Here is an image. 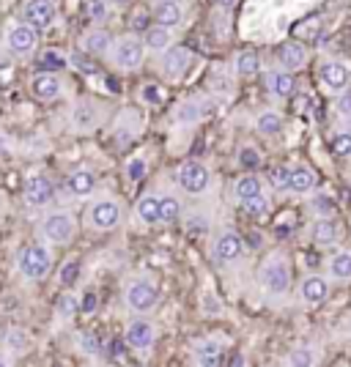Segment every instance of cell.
<instances>
[{
  "label": "cell",
  "instance_id": "cell-13",
  "mask_svg": "<svg viewBox=\"0 0 351 367\" xmlns=\"http://www.w3.org/2000/svg\"><path fill=\"white\" fill-rule=\"evenodd\" d=\"M52 194H55V186H52V181H49L47 176H30V179L25 181V200H27V205H33V208L47 205V203L52 200Z\"/></svg>",
  "mask_w": 351,
  "mask_h": 367
},
{
  "label": "cell",
  "instance_id": "cell-49",
  "mask_svg": "<svg viewBox=\"0 0 351 367\" xmlns=\"http://www.w3.org/2000/svg\"><path fill=\"white\" fill-rule=\"evenodd\" d=\"M80 310L82 313H93L96 310V293H85V299L80 302Z\"/></svg>",
  "mask_w": 351,
  "mask_h": 367
},
{
  "label": "cell",
  "instance_id": "cell-50",
  "mask_svg": "<svg viewBox=\"0 0 351 367\" xmlns=\"http://www.w3.org/2000/svg\"><path fill=\"white\" fill-rule=\"evenodd\" d=\"M8 343H14L16 348H22V346H25V335H22V329H14V332L8 335Z\"/></svg>",
  "mask_w": 351,
  "mask_h": 367
},
{
  "label": "cell",
  "instance_id": "cell-38",
  "mask_svg": "<svg viewBox=\"0 0 351 367\" xmlns=\"http://www.w3.org/2000/svg\"><path fill=\"white\" fill-rule=\"evenodd\" d=\"M85 14L93 22H104L110 14V3L107 0H85Z\"/></svg>",
  "mask_w": 351,
  "mask_h": 367
},
{
  "label": "cell",
  "instance_id": "cell-25",
  "mask_svg": "<svg viewBox=\"0 0 351 367\" xmlns=\"http://www.w3.org/2000/svg\"><path fill=\"white\" fill-rule=\"evenodd\" d=\"M288 189L297 192V194H308L316 189V173L310 168H291V181Z\"/></svg>",
  "mask_w": 351,
  "mask_h": 367
},
{
  "label": "cell",
  "instance_id": "cell-48",
  "mask_svg": "<svg viewBox=\"0 0 351 367\" xmlns=\"http://www.w3.org/2000/svg\"><path fill=\"white\" fill-rule=\"evenodd\" d=\"M338 110H341V115L351 118V93H343V91H341V102H338Z\"/></svg>",
  "mask_w": 351,
  "mask_h": 367
},
{
  "label": "cell",
  "instance_id": "cell-46",
  "mask_svg": "<svg viewBox=\"0 0 351 367\" xmlns=\"http://www.w3.org/2000/svg\"><path fill=\"white\" fill-rule=\"evenodd\" d=\"M206 227H209V219H206L203 214H201V216H198V214H192V216L187 219V233H192V236H195V233H198V236H201V233H206Z\"/></svg>",
  "mask_w": 351,
  "mask_h": 367
},
{
  "label": "cell",
  "instance_id": "cell-32",
  "mask_svg": "<svg viewBox=\"0 0 351 367\" xmlns=\"http://www.w3.org/2000/svg\"><path fill=\"white\" fill-rule=\"evenodd\" d=\"M319 362V351L310 348V346H297L291 354H288V365L294 367H313Z\"/></svg>",
  "mask_w": 351,
  "mask_h": 367
},
{
  "label": "cell",
  "instance_id": "cell-33",
  "mask_svg": "<svg viewBox=\"0 0 351 367\" xmlns=\"http://www.w3.org/2000/svg\"><path fill=\"white\" fill-rule=\"evenodd\" d=\"M179 216H181V203H179L173 194L159 197V222L170 225V222H176Z\"/></svg>",
  "mask_w": 351,
  "mask_h": 367
},
{
  "label": "cell",
  "instance_id": "cell-43",
  "mask_svg": "<svg viewBox=\"0 0 351 367\" xmlns=\"http://www.w3.org/2000/svg\"><path fill=\"white\" fill-rule=\"evenodd\" d=\"M332 151L338 157H351V132H338L332 137Z\"/></svg>",
  "mask_w": 351,
  "mask_h": 367
},
{
  "label": "cell",
  "instance_id": "cell-27",
  "mask_svg": "<svg viewBox=\"0 0 351 367\" xmlns=\"http://www.w3.org/2000/svg\"><path fill=\"white\" fill-rule=\"evenodd\" d=\"M258 192H264V186H261V179H256V176H242L234 181V200L236 203H245L247 197H253Z\"/></svg>",
  "mask_w": 351,
  "mask_h": 367
},
{
  "label": "cell",
  "instance_id": "cell-10",
  "mask_svg": "<svg viewBox=\"0 0 351 367\" xmlns=\"http://www.w3.org/2000/svg\"><path fill=\"white\" fill-rule=\"evenodd\" d=\"M55 19V5L52 0H25L22 5V22L36 27V30H47Z\"/></svg>",
  "mask_w": 351,
  "mask_h": 367
},
{
  "label": "cell",
  "instance_id": "cell-40",
  "mask_svg": "<svg viewBox=\"0 0 351 367\" xmlns=\"http://www.w3.org/2000/svg\"><path fill=\"white\" fill-rule=\"evenodd\" d=\"M140 99H143V104H148V107H159L162 102H165V93H162V88L159 85H143L140 88Z\"/></svg>",
  "mask_w": 351,
  "mask_h": 367
},
{
  "label": "cell",
  "instance_id": "cell-42",
  "mask_svg": "<svg viewBox=\"0 0 351 367\" xmlns=\"http://www.w3.org/2000/svg\"><path fill=\"white\" fill-rule=\"evenodd\" d=\"M77 310H80V302H77L71 293H66V296L58 299V315H60V318H71Z\"/></svg>",
  "mask_w": 351,
  "mask_h": 367
},
{
  "label": "cell",
  "instance_id": "cell-31",
  "mask_svg": "<svg viewBox=\"0 0 351 367\" xmlns=\"http://www.w3.org/2000/svg\"><path fill=\"white\" fill-rule=\"evenodd\" d=\"M256 129H258L261 135H280L283 118H280L275 110H264V113L258 115V121H256Z\"/></svg>",
  "mask_w": 351,
  "mask_h": 367
},
{
  "label": "cell",
  "instance_id": "cell-28",
  "mask_svg": "<svg viewBox=\"0 0 351 367\" xmlns=\"http://www.w3.org/2000/svg\"><path fill=\"white\" fill-rule=\"evenodd\" d=\"M330 277H332V280H341V282L351 280V252L349 249H341V252L332 255V260H330Z\"/></svg>",
  "mask_w": 351,
  "mask_h": 367
},
{
  "label": "cell",
  "instance_id": "cell-6",
  "mask_svg": "<svg viewBox=\"0 0 351 367\" xmlns=\"http://www.w3.org/2000/svg\"><path fill=\"white\" fill-rule=\"evenodd\" d=\"M85 219H88V225L93 230H102V233L104 230H113V227L121 225V205L113 197H99V200L91 203Z\"/></svg>",
  "mask_w": 351,
  "mask_h": 367
},
{
  "label": "cell",
  "instance_id": "cell-53",
  "mask_svg": "<svg viewBox=\"0 0 351 367\" xmlns=\"http://www.w3.org/2000/svg\"><path fill=\"white\" fill-rule=\"evenodd\" d=\"M3 365H5V362H3V359H0V367H3Z\"/></svg>",
  "mask_w": 351,
  "mask_h": 367
},
{
  "label": "cell",
  "instance_id": "cell-19",
  "mask_svg": "<svg viewBox=\"0 0 351 367\" xmlns=\"http://www.w3.org/2000/svg\"><path fill=\"white\" fill-rule=\"evenodd\" d=\"M80 47H82V52H88V55H107L110 47H113V38H110L107 30L93 27V30H88V33L82 36Z\"/></svg>",
  "mask_w": 351,
  "mask_h": 367
},
{
  "label": "cell",
  "instance_id": "cell-41",
  "mask_svg": "<svg viewBox=\"0 0 351 367\" xmlns=\"http://www.w3.org/2000/svg\"><path fill=\"white\" fill-rule=\"evenodd\" d=\"M310 205H313V211H316V214H319V216H335V211H338V208H335V203H332V197H330V194H316V197H313V203H310Z\"/></svg>",
  "mask_w": 351,
  "mask_h": 367
},
{
  "label": "cell",
  "instance_id": "cell-37",
  "mask_svg": "<svg viewBox=\"0 0 351 367\" xmlns=\"http://www.w3.org/2000/svg\"><path fill=\"white\" fill-rule=\"evenodd\" d=\"M261 154H258V148L256 146H245L242 151H239V165L245 168V170H258L261 168Z\"/></svg>",
  "mask_w": 351,
  "mask_h": 367
},
{
  "label": "cell",
  "instance_id": "cell-52",
  "mask_svg": "<svg viewBox=\"0 0 351 367\" xmlns=\"http://www.w3.org/2000/svg\"><path fill=\"white\" fill-rule=\"evenodd\" d=\"M107 3H110V5H126L129 0H107Z\"/></svg>",
  "mask_w": 351,
  "mask_h": 367
},
{
  "label": "cell",
  "instance_id": "cell-16",
  "mask_svg": "<svg viewBox=\"0 0 351 367\" xmlns=\"http://www.w3.org/2000/svg\"><path fill=\"white\" fill-rule=\"evenodd\" d=\"M299 296H302L305 304H321V302H327V296H330V282H327L324 277H319V274H310V277L302 280Z\"/></svg>",
  "mask_w": 351,
  "mask_h": 367
},
{
  "label": "cell",
  "instance_id": "cell-24",
  "mask_svg": "<svg viewBox=\"0 0 351 367\" xmlns=\"http://www.w3.org/2000/svg\"><path fill=\"white\" fill-rule=\"evenodd\" d=\"M66 186H69V192H71V194L85 197V194H91V192H93V186H96V176H93L91 170H74V173H69Z\"/></svg>",
  "mask_w": 351,
  "mask_h": 367
},
{
  "label": "cell",
  "instance_id": "cell-34",
  "mask_svg": "<svg viewBox=\"0 0 351 367\" xmlns=\"http://www.w3.org/2000/svg\"><path fill=\"white\" fill-rule=\"evenodd\" d=\"M242 205V211L245 214H250V216H267L269 214V200L264 197V192H258V194H253V197H247L245 203H239Z\"/></svg>",
  "mask_w": 351,
  "mask_h": 367
},
{
  "label": "cell",
  "instance_id": "cell-39",
  "mask_svg": "<svg viewBox=\"0 0 351 367\" xmlns=\"http://www.w3.org/2000/svg\"><path fill=\"white\" fill-rule=\"evenodd\" d=\"M288 181H291V168L278 165V168L269 170V184H272L278 192H286V189H288Z\"/></svg>",
  "mask_w": 351,
  "mask_h": 367
},
{
  "label": "cell",
  "instance_id": "cell-15",
  "mask_svg": "<svg viewBox=\"0 0 351 367\" xmlns=\"http://www.w3.org/2000/svg\"><path fill=\"white\" fill-rule=\"evenodd\" d=\"M30 91H33V96L38 99V102H52V99H58L60 96V91H63V82L52 74V71H44V74H38V77H33V82H30Z\"/></svg>",
  "mask_w": 351,
  "mask_h": 367
},
{
  "label": "cell",
  "instance_id": "cell-11",
  "mask_svg": "<svg viewBox=\"0 0 351 367\" xmlns=\"http://www.w3.org/2000/svg\"><path fill=\"white\" fill-rule=\"evenodd\" d=\"M5 47L14 55H30L38 47V30L22 22V25H16V27H11L5 33Z\"/></svg>",
  "mask_w": 351,
  "mask_h": 367
},
{
  "label": "cell",
  "instance_id": "cell-30",
  "mask_svg": "<svg viewBox=\"0 0 351 367\" xmlns=\"http://www.w3.org/2000/svg\"><path fill=\"white\" fill-rule=\"evenodd\" d=\"M258 69H261V60H258L256 49H242L236 55V74L239 77H253V74H258Z\"/></svg>",
  "mask_w": 351,
  "mask_h": 367
},
{
  "label": "cell",
  "instance_id": "cell-29",
  "mask_svg": "<svg viewBox=\"0 0 351 367\" xmlns=\"http://www.w3.org/2000/svg\"><path fill=\"white\" fill-rule=\"evenodd\" d=\"M71 121H74L77 129H93L96 121H99V113H96V107H93L91 102H80V104L74 107Z\"/></svg>",
  "mask_w": 351,
  "mask_h": 367
},
{
  "label": "cell",
  "instance_id": "cell-26",
  "mask_svg": "<svg viewBox=\"0 0 351 367\" xmlns=\"http://www.w3.org/2000/svg\"><path fill=\"white\" fill-rule=\"evenodd\" d=\"M137 216L146 225H157L159 222V194H143L137 200Z\"/></svg>",
  "mask_w": 351,
  "mask_h": 367
},
{
  "label": "cell",
  "instance_id": "cell-2",
  "mask_svg": "<svg viewBox=\"0 0 351 367\" xmlns=\"http://www.w3.org/2000/svg\"><path fill=\"white\" fill-rule=\"evenodd\" d=\"M19 271L25 280H44L49 271H52V255L47 247L41 244H30L19 252V260H16Z\"/></svg>",
  "mask_w": 351,
  "mask_h": 367
},
{
  "label": "cell",
  "instance_id": "cell-35",
  "mask_svg": "<svg viewBox=\"0 0 351 367\" xmlns=\"http://www.w3.org/2000/svg\"><path fill=\"white\" fill-rule=\"evenodd\" d=\"M201 115H203L201 102H181L179 110H176V121L179 124H195Z\"/></svg>",
  "mask_w": 351,
  "mask_h": 367
},
{
  "label": "cell",
  "instance_id": "cell-44",
  "mask_svg": "<svg viewBox=\"0 0 351 367\" xmlns=\"http://www.w3.org/2000/svg\"><path fill=\"white\" fill-rule=\"evenodd\" d=\"M143 176H146V159H140V157L129 159V165H126V179H129V181H140Z\"/></svg>",
  "mask_w": 351,
  "mask_h": 367
},
{
  "label": "cell",
  "instance_id": "cell-12",
  "mask_svg": "<svg viewBox=\"0 0 351 367\" xmlns=\"http://www.w3.org/2000/svg\"><path fill=\"white\" fill-rule=\"evenodd\" d=\"M124 340H126V346L135 348V351H148V348L154 346V340H157V326H154L151 321H146V318H137V321H132V324L126 326Z\"/></svg>",
  "mask_w": 351,
  "mask_h": 367
},
{
  "label": "cell",
  "instance_id": "cell-1",
  "mask_svg": "<svg viewBox=\"0 0 351 367\" xmlns=\"http://www.w3.org/2000/svg\"><path fill=\"white\" fill-rule=\"evenodd\" d=\"M258 280H261V288L267 293L286 296L291 291V260H288V255H283V252L269 255L264 260V266H261Z\"/></svg>",
  "mask_w": 351,
  "mask_h": 367
},
{
  "label": "cell",
  "instance_id": "cell-20",
  "mask_svg": "<svg viewBox=\"0 0 351 367\" xmlns=\"http://www.w3.org/2000/svg\"><path fill=\"white\" fill-rule=\"evenodd\" d=\"M278 58H280V63H283L286 71H297V69L305 66L308 52H305V47H302L299 41H286V44L278 49Z\"/></svg>",
  "mask_w": 351,
  "mask_h": 367
},
{
  "label": "cell",
  "instance_id": "cell-23",
  "mask_svg": "<svg viewBox=\"0 0 351 367\" xmlns=\"http://www.w3.org/2000/svg\"><path fill=\"white\" fill-rule=\"evenodd\" d=\"M313 241L319 247H330V244L338 241V222H335V216H319L313 222Z\"/></svg>",
  "mask_w": 351,
  "mask_h": 367
},
{
  "label": "cell",
  "instance_id": "cell-36",
  "mask_svg": "<svg viewBox=\"0 0 351 367\" xmlns=\"http://www.w3.org/2000/svg\"><path fill=\"white\" fill-rule=\"evenodd\" d=\"M58 280H60V285L63 288H71L77 280H80V260H66L63 266H60V274H58Z\"/></svg>",
  "mask_w": 351,
  "mask_h": 367
},
{
  "label": "cell",
  "instance_id": "cell-22",
  "mask_svg": "<svg viewBox=\"0 0 351 367\" xmlns=\"http://www.w3.org/2000/svg\"><path fill=\"white\" fill-rule=\"evenodd\" d=\"M267 88L272 91V96L278 99H288L294 93V74L291 71H269L267 74Z\"/></svg>",
  "mask_w": 351,
  "mask_h": 367
},
{
  "label": "cell",
  "instance_id": "cell-47",
  "mask_svg": "<svg viewBox=\"0 0 351 367\" xmlns=\"http://www.w3.org/2000/svg\"><path fill=\"white\" fill-rule=\"evenodd\" d=\"M82 348L88 351V354H102V340L96 337V335H82Z\"/></svg>",
  "mask_w": 351,
  "mask_h": 367
},
{
  "label": "cell",
  "instance_id": "cell-51",
  "mask_svg": "<svg viewBox=\"0 0 351 367\" xmlns=\"http://www.w3.org/2000/svg\"><path fill=\"white\" fill-rule=\"evenodd\" d=\"M214 3H217L220 8H234V5H236V0H214Z\"/></svg>",
  "mask_w": 351,
  "mask_h": 367
},
{
  "label": "cell",
  "instance_id": "cell-4",
  "mask_svg": "<svg viewBox=\"0 0 351 367\" xmlns=\"http://www.w3.org/2000/svg\"><path fill=\"white\" fill-rule=\"evenodd\" d=\"M110 52H113V63H115L118 69L132 71V69H137V66L143 63V58H146V44H143V38H137V36H121V38L113 41Z\"/></svg>",
  "mask_w": 351,
  "mask_h": 367
},
{
  "label": "cell",
  "instance_id": "cell-5",
  "mask_svg": "<svg viewBox=\"0 0 351 367\" xmlns=\"http://www.w3.org/2000/svg\"><path fill=\"white\" fill-rule=\"evenodd\" d=\"M74 230H77V222L69 211H49L41 219V236L49 244H69L74 238Z\"/></svg>",
  "mask_w": 351,
  "mask_h": 367
},
{
  "label": "cell",
  "instance_id": "cell-9",
  "mask_svg": "<svg viewBox=\"0 0 351 367\" xmlns=\"http://www.w3.org/2000/svg\"><path fill=\"white\" fill-rule=\"evenodd\" d=\"M212 255L214 260L220 263H231V260H239L245 255V238L236 233V230H223L214 244H212Z\"/></svg>",
  "mask_w": 351,
  "mask_h": 367
},
{
  "label": "cell",
  "instance_id": "cell-14",
  "mask_svg": "<svg viewBox=\"0 0 351 367\" xmlns=\"http://www.w3.org/2000/svg\"><path fill=\"white\" fill-rule=\"evenodd\" d=\"M321 82L330 91H335V93L346 91V85H349V66L341 63V60H324L321 63Z\"/></svg>",
  "mask_w": 351,
  "mask_h": 367
},
{
  "label": "cell",
  "instance_id": "cell-8",
  "mask_svg": "<svg viewBox=\"0 0 351 367\" xmlns=\"http://www.w3.org/2000/svg\"><path fill=\"white\" fill-rule=\"evenodd\" d=\"M190 63H192V52L184 47V44H170L165 52H162V74L168 77V80H181L184 74H187V69H190Z\"/></svg>",
  "mask_w": 351,
  "mask_h": 367
},
{
  "label": "cell",
  "instance_id": "cell-21",
  "mask_svg": "<svg viewBox=\"0 0 351 367\" xmlns=\"http://www.w3.org/2000/svg\"><path fill=\"white\" fill-rule=\"evenodd\" d=\"M143 44H146V49H151V52H165L170 44H173V33H170V27H162V25H151V27H146V36H143Z\"/></svg>",
  "mask_w": 351,
  "mask_h": 367
},
{
  "label": "cell",
  "instance_id": "cell-18",
  "mask_svg": "<svg viewBox=\"0 0 351 367\" xmlns=\"http://www.w3.org/2000/svg\"><path fill=\"white\" fill-rule=\"evenodd\" d=\"M195 362L203 367H217L225 362V348L217 340H201L195 346Z\"/></svg>",
  "mask_w": 351,
  "mask_h": 367
},
{
  "label": "cell",
  "instance_id": "cell-17",
  "mask_svg": "<svg viewBox=\"0 0 351 367\" xmlns=\"http://www.w3.org/2000/svg\"><path fill=\"white\" fill-rule=\"evenodd\" d=\"M154 19H157V25L173 30V27H179L181 19H184V5H181L179 0H159V3L154 5Z\"/></svg>",
  "mask_w": 351,
  "mask_h": 367
},
{
  "label": "cell",
  "instance_id": "cell-7",
  "mask_svg": "<svg viewBox=\"0 0 351 367\" xmlns=\"http://www.w3.org/2000/svg\"><path fill=\"white\" fill-rule=\"evenodd\" d=\"M179 186L184 189V192H190V194H201V192H206L209 189V181H212V176H209V168L203 165V162H184L181 168H179Z\"/></svg>",
  "mask_w": 351,
  "mask_h": 367
},
{
  "label": "cell",
  "instance_id": "cell-45",
  "mask_svg": "<svg viewBox=\"0 0 351 367\" xmlns=\"http://www.w3.org/2000/svg\"><path fill=\"white\" fill-rule=\"evenodd\" d=\"M63 66H66V58H63V55H58V52H47V55L41 58V69H44V71L63 69Z\"/></svg>",
  "mask_w": 351,
  "mask_h": 367
},
{
  "label": "cell",
  "instance_id": "cell-3",
  "mask_svg": "<svg viewBox=\"0 0 351 367\" xmlns=\"http://www.w3.org/2000/svg\"><path fill=\"white\" fill-rule=\"evenodd\" d=\"M124 299H126V307L132 313H148L154 310V304L159 302V288L157 282L146 280V277H137V280H129L126 282V291H124Z\"/></svg>",
  "mask_w": 351,
  "mask_h": 367
}]
</instances>
